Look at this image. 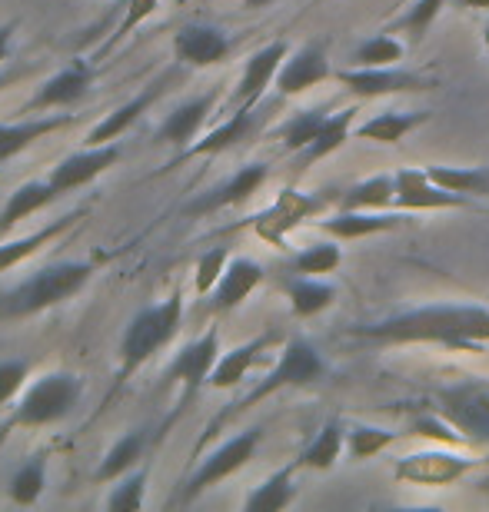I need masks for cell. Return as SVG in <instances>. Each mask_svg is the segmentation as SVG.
<instances>
[{"label": "cell", "instance_id": "cell-5", "mask_svg": "<svg viewBox=\"0 0 489 512\" xmlns=\"http://www.w3.org/2000/svg\"><path fill=\"white\" fill-rule=\"evenodd\" d=\"M80 393H84V380L70 373H50L40 376L37 383H30L20 396V403L14 406V413L4 426H0V439H4L10 429H37V426H54L64 416H70V409L80 403Z\"/></svg>", "mask_w": 489, "mask_h": 512}, {"label": "cell", "instance_id": "cell-45", "mask_svg": "<svg viewBox=\"0 0 489 512\" xmlns=\"http://www.w3.org/2000/svg\"><path fill=\"white\" fill-rule=\"evenodd\" d=\"M27 376H30V366L24 360H0V409L20 396Z\"/></svg>", "mask_w": 489, "mask_h": 512}, {"label": "cell", "instance_id": "cell-2", "mask_svg": "<svg viewBox=\"0 0 489 512\" xmlns=\"http://www.w3.org/2000/svg\"><path fill=\"white\" fill-rule=\"evenodd\" d=\"M323 373H326V363H323V356L317 353V346H310L307 340H290L287 346H283V353H280L277 366H273V370H270L267 376H263V380H260L257 386H253L247 396H240L237 403H230V409H220V413L210 419L207 429H203V436L197 439V446H193V459L200 456V449L207 446L210 439L217 436L220 429L230 423V419L243 416L247 409H253L257 403H263V399H270L273 393H280V389L317 383Z\"/></svg>", "mask_w": 489, "mask_h": 512}, {"label": "cell", "instance_id": "cell-43", "mask_svg": "<svg viewBox=\"0 0 489 512\" xmlns=\"http://www.w3.org/2000/svg\"><path fill=\"white\" fill-rule=\"evenodd\" d=\"M227 263H230V250L227 247H213V250H207L200 256L197 266H193V290H197V296H210L213 293V286L220 283Z\"/></svg>", "mask_w": 489, "mask_h": 512}, {"label": "cell", "instance_id": "cell-31", "mask_svg": "<svg viewBox=\"0 0 489 512\" xmlns=\"http://www.w3.org/2000/svg\"><path fill=\"white\" fill-rule=\"evenodd\" d=\"M283 290H287L290 313L300 316V320H310V316L323 313L326 306H333V300H336V286L326 283V280H317V276H300L297 273L283 283Z\"/></svg>", "mask_w": 489, "mask_h": 512}, {"label": "cell", "instance_id": "cell-1", "mask_svg": "<svg viewBox=\"0 0 489 512\" xmlns=\"http://www.w3.org/2000/svg\"><path fill=\"white\" fill-rule=\"evenodd\" d=\"M350 336L380 346L433 343L446 350H480L489 343V310L476 303H433L386 316L380 323L353 326Z\"/></svg>", "mask_w": 489, "mask_h": 512}, {"label": "cell", "instance_id": "cell-8", "mask_svg": "<svg viewBox=\"0 0 489 512\" xmlns=\"http://www.w3.org/2000/svg\"><path fill=\"white\" fill-rule=\"evenodd\" d=\"M440 416L463 436L486 439L489 443V380L486 376H470L436 393Z\"/></svg>", "mask_w": 489, "mask_h": 512}, {"label": "cell", "instance_id": "cell-21", "mask_svg": "<svg viewBox=\"0 0 489 512\" xmlns=\"http://www.w3.org/2000/svg\"><path fill=\"white\" fill-rule=\"evenodd\" d=\"M260 283H263V266L257 260H247V256H237V260H233L230 256L220 283L213 286V293H210V310L213 313L237 310V306L247 300Z\"/></svg>", "mask_w": 489, "mask_h": 512}, {"label": "cell", "instance_id": "cell-17", "mask_svg": "<svg viewBox=\"0 0 489 512\" xmlns=\"http://www.w3.org/2000/svg\"><path fill=\"white\" fill-rule=\"evenodd\" d=\"M267 177H270L267 163H247V167H240L230 180H223L220 187H213L210 193H203V197L193 200L187 207V213H193V217H203V213L240 207V203H247L253 193L267 183Z\"/></svg>", "mask_w": 489, "mask_h": 512}, {"label": "cell", "instance_id": "cell-23", "mask_svg": "<svg viewBox=\"0 0 489 512\" xmlns=\"http://www.w3.org/2000/svg\"><path fill=\"white\" fill-rule=\"evenodd\" d=\"M317 227L333 240H363L373 233L400 227V213L390 210H336L333 217L317 220Z\"/></svg>", "mask_w": 489, "mask_h": 512}, {"label": "cell", "instance_id": "cell-51", "mask_svg": "<svg viewBox=\"0 0 489 512\" xmlns=\"http://www.w3.org/2000/svg\"><path fill=\"white\" fill-rule=\"evenodd\" d=\"M313 4H323V0H313Z\"/></svg>", "mask_w": 489, "mask_h": 512}, {"label": "cell", "instance_id": "cell-19", "mask_svg": "<svg viewBox=\"0 0 489 512\" xmlns=\"http://www.w3.org/2000/svg\"><path fill=\"white\" fill-rule=\"evenodd\" d=\"M90 80H94V67L84 60H74L64 70H57L44 87H37L34 100L27 104V110H54V107H74L77 100L87 97Z\"/></svg>", "mask_w": 489, "mask_h": 512}, {"label": "cell", "instance_id": "cell-41", "mask_svg": "<svg viewBox=\"0 0 489 512\" xmlns=\"http://www.w3.org/2000/svg\"><path fill=\"white\" fill-rule=\"evenodd\" d=\"M343 253L336 247V240H326V243H313L303 253H297L290 260V270L300 273V276H323V273H333L340 266Z\"/></svg>", "mask_w": 489, "mask_h": 512}, {"label": "cell", "instance_id": "cell-35", "mask_svg": "<svg viewBox=\"0 0 489 512\" xmlns=\"http://www.w3.org/2000/svg\"><path fill=\"white\" fill-rule=\"evenodd\" d=\"M343 446H346L343 429L336 426V423H326L317 433V439H313V443L300 453V466L303 469H317V473H326V469L336 466V459H340Z\"/></svg>", "mask_w": 489, "mask_h": 512}, {"label": "cell", "instance_id": "cell-4", "mask_svg": "<svg viewBox=\"0 0 489 512\" xmlns=\"http://www.w3.org/2000/svg\"><path fill=\"white\" fill-rule=\"evenodd\" d=\"M94 276V263H54L27 276L14 290L0 296V316L7 320H24V316L54 310L70 296H77Z\"/></svg>", "mask_w": 489, "mask_h": 512}, {"label": "cell", "instance_id": "cell-3", "mask_svg": "<svg viewBox=\"0 0 489 512\" xmlns=\"http://www.w3.org/2000/svg\"><path fill=\"white\" fill-rule=\"evenodd\" d=\"M183 323V293H170L167 300L157 306H144L130 326L124 330V340H120V353H117V373H114V389H110L107 403L114 399L120 389L137 376V370L144 366L150 356L160 353L173 336H177Z\"/></svg>", "mask_w": 489, "mask_h": 512}, {"label": "cell", "instance_id": "cell-26", "mask_svg": "<svg viewBox=\"0 0 489 512\" xmlns=\"http://www.w3.org/2000/svg\"><path fill=\"white\" fill-rule=\"evenodd\" d=\"M87 207H80L74 213H64V217H57L54 223H47L44 230H37V233H27V237H20V240H7V243H0V273H7V270H14L17 263H24L27 256H34L40 247H47L50 240L60 237L67 227H74L77 220H84L87 217Z\"/></svg>", "mask_w": 489, "mask_h": 512}, {"label": "cell", "instance_id": "cell-49", "mask_svg": "<svg viewBox=\"0 0 489 512\" xmlns=\"http://www.w3.org/2000/svg\"><path fill=\"white\" fill-rule=\"evenodd\" d=\"M247 7H253V10H260V7H267V4H273V0H243Z\"/></svg>", "mask_w": 489, "mask_h": 512}, {"label": "cell", "instance_id": "cell-52", "mask_svg": "<svg viewBox=\"0 0 489 512\" xmlns=\"http://www.w3.org/2000/svg\"><path fill=\"white\" fill-rule=\"evenodd\" d=\"M483 213H489V207H483Z\"/></svg>", "mask_w": 489, "mask_h": 512}, {"label": "cell", "instance_id": "cell-42", "mask_svg": "<svg viewBox=\"0 0 489 512\" xmlns=\"http://www.w3.org/2000/svg\"><path fill=\"white\" fill-rule=\"evenodd\" d=\"M147 496V469H137L130 476H120V483L114 486V493L107 496L110 512H134L144 506Z\"/></svg>", "mask_w": 489, "mask_h": 512}, {"label": "cell", "instance_id": "cell-27", "mask_svg": "<svg viewBox=\"0 0 489 512\" xmlns=\"http://www.w3.org/2000/svg\"><path fill=\"white\" fill-rule=\"evenodd\" d=\"M353 117H356V107H343V110H336V114L326 117V120H323V127H320V133L313 137L310 147H303V150L297 153V167H300V170H310L313 163H320V160H326V157H333V153L340 150L346 140H350Z\"/></svg>", "mask_w": 489, "mask_h": 512}, {"label": "cell", "instance_id": "cell-34", "mask_svg": "<svg viewBox=\"0 0 489 512\" xmlns=\"http://www.w3.org/2000/svg\"><path fill=\"white\" fill-rule=\"evenodd\" d=\"M426 173L450 193H463V197L489 193V167H426Z\"/></svg>", "mask_w": 489, "mask_h": 512}, {"label": "cell", "instance_id": "cell-18", "mask_svg": "<svg viewBox=\"0 0 489 512\" xmlns=\"http://www.w3.org/2000/svg\"><path fill=\"white\" fill-rule=\"evenodd\" d=\"M217 100L220 90H210V94H200L187 100V104H180L177 110H170L167 120L157 127V140L167 143V147H190L200 137V130L213 114V107H217Z\"/></svg>", "mask_w": 489, "mask_h": 512}, {"label": "cell", "instance_id": "cell-48", "mask_svg": "<svg viewBox=\"0 0 489 512\" xmlns=\"http://www.w3.org/2000/svg\"><path fill=\"white\" fill-rule=\"evenodd\" d=\"M456 4L466 10H489V0H456Z\"/></svg>", "mask_w": 489, "mask_h": 512}, {"label": "cell", "instance_id": "cell-25", "mask_svg": "<svg viewBox=\"0 0 489 512\" xmlns=\"http://www.w3.org/2000/svg\"><path fill=\"white\" fill-rule=\"evenodd\" d=\"M57 197H60V193H57V187L50 180H30V183H24V187H17L7 197L4 210H0V237H7V233L14 230L20 220L34 217L37 210L50 207Z\"/></svg>", "mask_w": 489, "mask_h": 512}, {"label": "cell", "instance_id": "cell-28", "mask_svg": "<svg viewBox=\"0 0 489 512\" xmlns=\"http://www.w3.org/2000/svg\"><path fill=\"white\" fill-rule=\"evenodd\" d=\"M423 110H410V114H403V110H383V114H373L370 120H363L360 127L353 130L356 140H366V143H386V147H393V143H400L406 133H413L420 124H426Z\"/></svg>", "mask_w": 489, "mask_h": 512}, {"label": "cell", "instance_id": "cell-33", "mask_svg": "<svg viewBox=\"0 0 489 512\" xmlns=\"http://www.w3.org/2000/svg\"><path fill=\"white\" fill-rule=\"evenodd\" d=\"M144 446H147V436H144V429H134V433L120 436L117 443L107 449L104 463L97 466L94 479H97V483H110V479H120V476H127L130 469H134V466L140 463V456H144Z\"/></svg>", "mask_w": 489, "mask_h": 512}, {"label": "cell", "instance_id": "cell-36", "mask_svg": "<svg viewBox=\"0 0 489 512\" xmlns=\"http://www.w3.org/2000/svg\"><path fill=\"white\" fill-rule=\"evenodd\" d=\"M44 486H47V459L30 456L27 463L10 476L7 493L17 506H34L40 499V493H44Z\"/></svg>", "mask_w": 489, "mask_h": 512}, {"label": "cell", "instance_id": "cell-39", "mask_svg": "<svg viewBox=\"0 0 489 512\" xmlns=\"http://www.w3.org/2000/svg\"><path fill=\"white\" fill-rule=\"evenodd\" d=\"M400 433H393V429H380V426H353L350 433H346V449H350V459L356 463H366V459L380 456L386 446H393Z\"/></svg>", "mask_w": 489, "mask_h": 512}, {"label": "cell", "instance_id": "cell-20", "mask_svg": "<svg viewBox=\"0 0 489 512\" xmlns=\"http://www.w3.org/2000/svg\"><path fill=\"white\" fill-rule=\"evenodd\" d=\"M253 124H257V107L253 110H233L230 120H223L220 127H213L207 137H200V140H193L190 147H183L180 157H173L170 160V167H180V163H187L193 157H217V153L223 150H230V147H237L240 140H247L250 137V130Z\"/></svg>", "mask_w": 489, "mask_h": 512}, {"label": "cell", "instance_id": "cell-16", "mask_svg": "<svg viewBox=\"0 0 489 512\" xmlns=\"http://www.w3.org/2000/svg\"><path fill=\"white\" fill-rule=\"evenodd\" d=\"M230 37L210 24H183L173 34V57L187 67H217L230 57Z\"/></svg>", "mask_w": 489, "mask_h": 512}, {"label": "cell", "instance_id": "cell-11", "mask_svg": "<svg viewBox=\"0 0 489 512\" xmlns=\"http://www.w3.org/2000/svg\"><path fill=\"white\" fill-rule=\"evenodd\" d=\"M320 210V200L310 197V193H300V190H280V197L270 203L267 210L257 213L250 220L253 233L260 240L273 243V247H287V233L297 230L303 220H310L313 213Z\"/></svg>", "mask_w": 489, "mask_h": 512}, {"label": "cell", "instance_id": "cell-29", "mask_svg": "<svg viewBox=\"0 0 489 512\" xmlns=\"http://www.w3.org/2000/svg\"><path fill=\"white\" fill-rule=\"evenodd\" d=\"M297 469H303L300 456L293 459L290 466H283L273 476L263 479V483L247 496L243 509H247V512H280V509L293 506V499H297V486H293V476H297Z\"/></svg>", "mask_w": 489, "mask_h": 512}, {"label": "cell", "instance_id": "cell-7", "mask_svg": "<svg viewBox=\"0 0 489 512\" xmlns=\"http://www.w3.org/2000/svg\"><path fill=\"white\" fill-rule=\"evenodd\" d=\"M217 360H220V330H217V326H210V330L203 333L200 340L187 343L177 356H173V363L167 366L163 380H167V383H180L183 396H180L177 413L167 419V426L193 403V399H197L200 389L210 383V373H213V366H217ZM167 426H163V429H167Z\"/></svg>", "mask_w": 489, "mask_h": 512}, {"label": "cell", "instance_id": "cell-38", "mask_svg": "<svg viewBox=\"0 0 489 512\" xmlns=\"http://www.w3.org/2000/svg\"><path fill=\"white\" fill-rule=\"evenodd\" d=\"M446 4H450V0H413V4L386 27V34H410L413 40H423V34L433 27V20L443 14Z\"/></svg>", "mask_w": 489, "mask_h": 512}, {"label": "cell", "instance_id": "cell-9", "mask_svg": "<svg viewBox=\"0 0 489 512\" xmlns=\"http://www.w3.org/2000/svg\"><path fill=\"white\" fill-rule=\"evenodd\" d=\"M340 84L350 90L353 97L373 100V97H393V94H423V90L436 87V77L413 74L403 67H343L336 70Z\"/></svg>", "mask_w": 489, "mask_h": 512}, {"label": "cell", "instance_id": "cell-37", "mask_svg": "<svg viewBox=\"0 0 489 512\" xmlns=\"http://www.w3.org/2000/svg\"><path fill=\"white\" fill-rule=\"evenodd\" d=\"M403 54H406V47L383 30V34H376V37H366L363 44L353 50L350 67H393V64H400Z\"/></svg>", "mask_w": 489, "mask_h": 512}, {"label": "cell", "instance_id": "cell-12", "mask_svg": "<svg viewBox=\"0 0 489 512\" xmlns=\"http://www.w3.org/2000/svg\"><path fill=\"white\" fill-rule=\"evenodd\" d=\"M333 77L336 70L330 67V57H326V44L317 40V44H303L300 50L287 54L273 87L280 90V97H300Z\"/></svg>", "mask_w": 489, "mask_h": 512}, {"label": "cell", "instance_id": "cell-22", "mask_svg": "<svg viewBox=\"0 0 489 512\" xmlns=\"http://www.w3.org/2000/svg\"><path fill=\"white\" fill-rule=\"evenodd\" d=\"M163 84H167V77H160L157 84H150L147 90H140V94H137L134 100H127V104H120L117 110H110V114H107L104 120H100V124L84 137V147H100V143H114V140L120 137V133H127V130L134 127L137 120L144 117L147 110L160 100Z\"/></svg>", "mask_w": 489, "mask_h": 512}, {"label": "cell", "instance_id": "cell-44", "mask_svg": "<svg viewBox=\"0 0 489 512\" xmlns=\"http://www.w3.org/2000/svg\"><path fill=\"white\" fill-rule=\"evenodd\" d=\"M157 4H160V0H127V4H124V7H127V10H124V20H120V24H117L114 37L107 40V47L100 50V57H104V54H110V50H114V47L120 44V40L134 34V30H137L140 24H144L147 17H154Z\"/></svg>", "mask_w": 489, "mask_h": 512}, {"label": "cell", "instance_id": "cell-24", "mask_svg": "<svg viewBox=\"0 0 489 512\" xmlns=\"http://www.w3.org/2000/svg\"><path fill=\"white\" fill-rule=\"evenodd\" d=\"M77 124V114H54V117H30L20 124H0V163L17 157L20 150L34 147L37 140L50 137V133Z\"/></svg>", "mask_w": 489, "mask_h": 512}, {"label": "cell", "instance_id": "cell-50", "mask_svg": "<svg viewBox=\"0 0 489 512\" xmlns=\"http://www.w3.org/2000/svg\"><path fill=\"white\" fill-rule=\"evenodd\" d=\"M483 47H486V54H489V27H486V34H483Z\"/></svg>", "mask_w": 489, "mask_h": 512}, {"label": "cell", "instance_id": "cell-10", "mask_svg": "<svg viewBox=\"0 0 489 512\" xmlns=\"http://www.w3.org/2000/svg\"><path fill=\"white\" fill-rule=\"evenodd\" d=\"M476 466L473 456L450 453V449H423L393 463V479L410 486H450Z\"/></svg>", "mask_w": 489, "mask_h": 512}, {"label": "cell", "instance_id": "cell-32", "mask_svg": "<svg viewBox=\"0 0 489 512\" xmlns=\"http://www.w3.org/2000/svg\"><path fill=\"white\" fill-rule=\"evenodd\" d=\"M390 207H396V177H390V173H376V177L353 183L340 197V210H390Z\"/></svg>", "mask_w": 489, "mask_h": 512}, {"label": "cell", "instance_id": "cell-6", "mask_svg": "<svg viewBox=\"0 0 489 512\" xmlns=\"http://www.w3.org/2000/svg\"><path fill=\"white\" fill-rule=\"evenodd\" d=\"M260 439H263V429L253 426V429H243L237 436H230L227 443H220L207 459H200V466L193 469L190 479L183 483L180 503H193V499L203 496L207 489L223 483V479H230L233 473H240V469L253 459V453H257Z\"/></svg>", "mask_w": 489, "mask_h": 512}, {"label": "cell", "instance_id": "cell-46", "mask_svg": "<svg viewBox=\"0 0 489 512\" xmlns=\"http://www.w3.org/2000/svg\"><path fill=\"white\" fill-rule=\"evenodd\" d=\"M416 433L420 436H436V439H443V443H460V436H453L450 429H443V423H433V419H420L416 423Z\"/></svg>", "mask_w": 489, "mask_h": 512}, {"label": "cell", "instance_id": "cell-15", "mask_svg": "<svg viewBox=\"0 0 489 512\" xmlns=\"http://www.w3.org/2000/svg\"><path fill=\"white\" fill-rule=\"evenodd\" d=\"M124 157V150H120V143H100V147H84L80 153H70L54 167L50 173V183L57 187V193L64 197V193H74L80 187H87V183H94L100 173H107L114 163Z\"/></svg>", "mask_w": 489, "mask_h": 512}, {"label": "cell", "instance_id": "cell-14", "mask_svg": "<svg viewBox=\"0 0 489 512\" xmlns=\"http://www.w3.org/2000/svg\"><path fill=\"white\" fill-rule=\"evenodd\" d=\"M396 177V210L416 213V210H456V207H470V200L463 193L443 190L440 183L430 180L426 170L403 167L393 173Z\"/></svg>", "mask_w": 489, "mask_h": 512}, {"label": "cell", "instance_id": "cell-30", "mask_svg": "<svg viewBox=\"0 0 489 512\" xmlns=\"http://www.w3.org/2000/svg\"><path fill=\"white\" fill-rule=\"evenodd\" d=\"M277 340V333H263L257 336V340H250V343H243L237 346V350H230V353H223L217 366H213V373H210V389H230V386H237L243 376L250 373V366L257 363V356L267 350V346Z\"/></svg>", "mask_w": 489, "mask_h": 512}, {"label": "cell", "instance_id": "cell-13", "mask_svg": "<svg viewBox=\"0 0 489 512\" xmlns=\"http://www.w3.org/2000/svg\"><path fill=\"white\" fill-rule=\"evenodd\" d=\"M290 47L287 40H273V44L260 47L257 54L247 60V67H243V74L237 80V90H233V110H253L267 94V87L277 80L283 60H287Z\"/></svg>", "mask_w": 489, "mask_h": 512}, {"label": "cell", "instance_id": "cell-40", "mask_svg": "<svg viewBox=\"0 0 489 512\" xmlns=\"http://www.w3.org/2000/svg\"><path fill=\"white\" fill-rule=\"evenodd\" d=\"M330 117V114H323V110H303V114L297 117H290L287 124L280 127V143H283V150L287 153H300L303 147H310L313 137L320 133L323 127V120Z\"/></svg>", "mask_w": 489, "mask_h": 512}, {"label": "cell", "instance_id": "cell-47", "mask_svg": "<svg viewBox=\"0 0 489 512\" xmlns=\"http://www.w3.org/2000/svg\"><path fill=\"white\" fill-rule=\"evenodd\" d=\"M10 37H14V24L0 27V64H4L7 54H10Z\"/></svg>", "mask_w": 489, "mask_h": 512}]
</instances>
